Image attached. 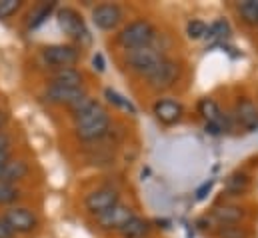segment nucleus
Here are the masks:
<instances>
[{
  "mask_svg": "<svg viewBox=\"0 0 258 238\" xmlns=\"http://www.w3.org/2000/svg\"><path fill=\"white\" fill-rule=\"evenodd\" d=\"M72 132L74 138L82 144L102 142L112 132V118L100 100H92L84 110L72 116Z\"/></svg>",
  "mask_w": 258,
  "mask_h": 238,
  "instance_id": "nucleus-1",
  "label": "nucleus"
},
{
  "mask_svg": "<svg viewBox=\"0 0 258 238\" xmlns=\"http://www.w3.org/2000/svg\"><path fill=\"white\" fill-rule=\"evenodd\" d=\"M158 28L152 20L148 18H134L130 20L128 24H124L114 42L116 46H120L122 50H132V48H142V46H152L158 42Z\"/></svg>",
  "mask_w": 258,
  "mask_h": 238,
  "instance_id": "nucleus-2",
  "label": "nucleus"
},
{
  "mask_svg": "<svg viewBox=\"0 0 258 238\" xmlns=\"http://www.w3.org/2000/svg\"><path fill=\"white\" fill-rule=\"evenodd\" d=\"M56 20L60 30L64 32L70 40V44H76L80 48H84L86 44L92 42L90 30L86 26V20L82 18V14L72 8V6H58L56 8Z\"/></svg>",
  "mask_w": 258,
  "mask_h": 238,
  "instance_id": "nucleus-3",
  "label": "nucleus"
},
{
  "mask_svg": "<svg viewBox=\"0 0 258 238\" xmlns=\"http://www.w3.org/2000/svg\"><path fill=\"white\" fill-rule=\"evenodd\" d=\"M0 216L4 218V222L10 226V230L16 236H30L40 230V216L30 206L14 204V206L4 208Z\"/></svg>",
  "mask_w": 258,
  "mask_h": 238,
  "instance_id": "nucleus-4",
  "label": "nucleus"
},
{
  "mask_svg": "<svg viewBox=\"0 0 258 238\" xmlns=\"http://www.w3.org/2000/svg\"><path fill=\"white\" fill-rule=\"evenodd\" d=\"M164 50L158 48L156 44L152 46H142V48H132V50H124V56H122V64L126 66V70L140 76V78H146L160 60L164 58Z\"/></svg>",
  "mask_w": 258,
  "mask_h": 238,
  "instance_id": "nucleus-5",
  "label": "nucleus"
},
{
  "mask_svg": "<svg viewBox=\"0 0 258 238\" xmlns=\"http://www.w3.org/2000/svg\"><path fill=\"white\" fill-rule=\"evenodd\" d=\"M180 76H182L180 60L164 56L156 64V68L144 78V82L152 92H166V90H170V88H174L178 84Z\"/></svg>",
  "mask_w": 258,
  "mask_h": 238,
  "instance_id": "nucleus-6",
  "label": "nucleus"
},
{
  "mask_svg": "<svg viewBox=\"0 0 258 238\" xmlns=\"http://www.w3.org/2000/svg\"><path fill=\"white\" fill-rule=\"evenodd\" d=\"M82 58V48L70 42H58V44H46L40 48V62L50 70L76 66Z\"/></svg>",
  "mask_w": 258,
  "mask_h": 238,
  "instance_id": "nucleus-7",
  "label": "nucleus"
},
{
  "mask_svg": "<svg viewBox=\"0 0 258 238\" xmlns=\"http://www.w3.org/2000/svg\"><path fill=\"white\" fill-rule=\"evenodd\" d=\"M118 202H122V194L116 186L112 184H100L96 188H92L90 192H86L82 204H84V210L96 218L104 212H108L110 208H114Z\"/></svg>",
  "mask_w": 258,
  "mask_h": 238,
  "instance_id": "nucleus-8",
  "label": "nucleus"
},
{
  "mask_svg": "<svg viewBox=\"0 0 258 238\" xmlns=\"http://www.w3.org/2000/svg\"><path fill=\"white\" fill-rule=\"evenodd\" d=\"M124 18H126V10L118 2H100L90 10V20L100 32L116 30L124 22Z\"/></svg>",
  "mask_w": 258,
  "mask_h": 238,
  "instance_id": "nucleus-9",
  "label": "nucleus"
},
{
  "mask_svg": "<svg viewBox=\"0 0 258 238\" xmlns=\"http://www.w3.org/2000/svg\"><path fill=\"white\" fill-rule=\"evenodd\" d=\"M88 90L86 86H58V84H46L40 92L42 102L48 106H58V108H68L82 96H86Z\"/></svg>",
  "mask_w": 258,
  "mask_h": 238,
  "instance_id": "nucleus-10",
  "label": "nucleus"
},
{
  "mask_svg": "<svg viewBox=\"0 0 258 238\" xmlns=\"http://www.w3.org/2000/svg\"><path fill=\"white\" fill-rule=\"evenodd\" d=\"M152 114L158 124L174 126L184 118V104L174 96H160L152 104Z\"/></svg>",
  "mask_w": 258,
  "mask_h": 238,
  "instance_id": "nucleus-11",
  "label": "nucleus"
},
{
  "mask_svg": "<svg viewBox=\"0 0 258 238\" xmlns=\"http://www.w3.org/2000/svg\"><path fill=\"white\" fill-rule=\"evenodd\" d=\"M134 216H136V212H134V208H132L130 204L118 202V204H116L114 208H110L108 212L96 216V218H94V224H96V228L102 230V232H118V230L128 222L130 218H134Z\"/></svg>",
  "mask_w": 258,
  "mask_h": 238,
  "instance_id": "nucleus-12",
  "label": "nucleus"
},
{
  "mask_svg": "<svg viewBox=\"0 0 258 238\" xmlns=\"http://www.w3.org/2000/svg\"><path fill=\"white\" fill-rule=\"evenodd\" d=\"M232 120L236 128H242L244 132H256L258 130V106L250 96H238L234 100Z\"/></svg>",
  "mask_w": 258,
  "mask_h": 238,
  "instance_id": "nucleus-13",
  "label": "nucleus"
},
{
  "mask_svg": "<svg viewBox=\"0 0 258 238\" xmlns=\"http://www.w3.org/2000/svg\"><path fill=\"white\" fill-rule=\"evenodd\" d=\"M30 172H32V166H30V162L26 158L12 156L8 162H4L0 166V182L20 186V182H24L28 178Z\"/></svg>",
  "mask_w": 258,
  "mask_h": 238,
  "instance_id": "nucleus-14",
  "label": "nucleus"
},
{
  "mask_svg": "<svg viewBox=\"0 0 258 238\" xmlns=\"http://www.w3.org/2000/svg\"><path fill=\"white\" fill-rule=\"evenodd\" d=\"M210 216L218 226H234L246 218V210L238 204H226L224 202V204H216L210 210Z\"/></svg>",
  "mask_w": 258,
  "mask_h": 238,
  "instance_id": "nucleus-15",
  "label": "nucleus"
},
{
  "mask_svg": "<svg viewBox=\"0 0 258 238\" xmlns=\"http://www.w3.org/2000/svg\"><path fill=\"white\" fill-rule=\"evenodd\" d=\"M46 84H58V86H86L84 84V72L78 66H68L50 70L46 74Z\"/></svg>",
  "mask_w": 258,
  "mask_h": 238,
  "instance_id": "nucleus-16",
  "label": "nucleus"
},
{
  "mask_svg": "<svg viewBox=\"0 0 258 238\" xmlns=\"http://www.w3.org/2000/svg\"><path fill=\"white\" fill-rule=\"evenodd\" d=\"M152 230H154L152 220L136 214L134 218H130L128 222L118 230V234H120V238H148Z\"/></svg>",
  "mask_w": 258,
  "mask_h": 238,
  "instance_id": "nucleus-17",
  "label": "nucleus"
},
{
  "mask_svg": "<svg viewBox=\"0 0 258 238\" xmlns=\"http://www.w3.org/2000/svg\"><path fill=\"white\" fill-rule=\"evenodd\" d=\"M252 178L246 172H232L228 178L224 180V194L226 196H242L250 190Z\"/></svg>",
  "mask_w": 258,
  "mask_h": 238,
  "instance_id": "nucleus-18",
  "label": "nucleus"
},
{
  "mask_svg": "<svg viewBox=\"0 0 258 238\" xmlns=\"http://www.w3.org/2000/svg\"><path fill=\"white\" fill-rule=\"evenodd\" d=\"M56 8H58L56 2H42V4L34 6L32 12L28 14L26 28H28V30H36V28H40V26L48 20V16H50L52 12H56Z\"/></svg>",
  "mask_w": 258,
  "mask_h": 238,
  "instance_id": "nucleus-19",
  "label": "nucleus"
},
{
  "mask_svg": "<svg viewBox=\"0 0 258 238\" xmlns=\"http://www.w3.org/2000/svg\"><path fill=\"white\" fill-rule=\"evenodd\" d=\"M236 14L240 18V22L248 28H256L258 26V0H246V2H238L236 4Z\"/></svg>",
  "mask_w": 258,
  "mask_h": 238,
  "instance_id": "nucleus-20",
  "label": "nucleus"
},
{
  "mask_svg": "<svg viewBox=\"0 0 258 238\" xmlns=\"http://www.w3.org/2000/svg\"><path fill=\"white\" fill-rule=\"evenodd\" d=\"M230 34H232V28H230L228 20H226V18H216L212 24H208L204 38H206V40H214L216 44H224V40H226Z\"/></svg>",
  "mask_w": 258,
  "mask_h": 238,
  "instance_id": "nucleus-21",
  "label": "nucleus"
},
{
  "mask_svg": "<svg viewBox=\"0 0 258 238\" xmlns=\"http://www.w3.org/2000/svg\"><path fill=\"white\" fill-rule=\"evenodd\" d=\"M102 96H104V100H106L110 106H114V108H118V110H124V112H128V114H132V116L136 114V106L130 102L126 96H122L118 90L106 86L104 92H102Z\"/></svg>",
  "mask_w": 258,
  "mask_h": 238,
  "instance_id": "nucleus-22",
  "label": "nucleus"
},
{
  "mask_svg": "<svg viewBox=\"0 0 258 238\" xmlns=\"http://www.w3.org/2000/svg\"><path fill=\"white\" fill-rule=\"evenodd\" d=\"M22 196H24V192L20 186L0 182V208H8V206L18 204L22 200Z\"/></svg>",
  "mask_w": 258,
  "mask_h": 238,
  "instance_id": "nucleus-23",
  "label": "nucleus"
},
{
  "mask_svg": "<svg viewBox=\"0 0 258 238\" xmlns=\"http://www.w3.org/2000/svg\"><path fill=\"white\" fill-rule=\"evenodd\" d=\"M206 28H208V24H206L204 20L192 18V20L186 22V36H188L190 40H200V38L206 36Z\"/></svg>",
  "mask_w": 258,
  "mask_h": 238,
  "instance_id": "nucleus-24",
  "label": "nucleus"
},
{
  "mask_svg": "<svg viewBox=\"0 0 258 238\" xmlns=\"http://www.w3.org/2000/svg\"><path fill=\"white\" fill-rule=\"evenodd\" d=\"M24 2L20 0H0V20H10L22 10Z\"/></svg>",
  "mask_w": 258,
  "mask_h": 238,
  "instance_id": "nucleus-25",
  "label": "nucleus"
},
{
  "mask_svg": "<svg viewBox=\"0 0 258 238\" xmlns=\"http://www.w3.org/2000/svg\"><path fill=\"white\" fill-rule=\"evenodd\" d=\"M216 238H248V230L240 224H234V226H218L216 232H214Z\"/></svg>",
  "mask_w": 258,
  "mask_h": 238,
  "instance_id": "nucleus-26",
  "label": "nucleus"
},
{
  "mask_svg": "<svg viewBox=\"0 0 258 238\" xmlns=\"http://www.w3.org/2000/svg\"><path fill=\"white\" fill-rule=\"evenodd\" d=\"M194 224H196V228H198L200 232H210V234H214L216 228H218V224L212 220V216H202V218H198Z\"/></svg>",
  "mask_w": 258,
  "mask_h": 238,
  "instance_id": "nucleus-27",
  "label": "nucleus"
},
{
  "mask_svg": "<svg viewBox=\"0 0 258 238\" xmlns=\"http://www.w3.org/2000/svg\"><path fill=\"white\" fill-rule=\"evenodd\" d=\"M8 150H14V134L4 128L0 130V152H8Z\"/></svg>",
  "mask_w": 258,
  "mask_h": 238,
  "instance_id": "nucleus-28",
  "label": "nucleus"
},
{
  "mask_svg": "<svg viewBox=\"0 0 258 238\" xmlns=\"http://www.w3.org/2000/svg\"><path fill=\"white\" fill-rule=\"evenodd\" d=\"M212 186H214V180H206V182H202L198 188H196V192H194V198L196 200H204L208 194H210V190H212Z\"/></svg>",
  "mask_w": 258,
  "mask_h": 238,
  "instance_id": "nucleus-29",
  "label": "nucleus"
},
{
  "mask_svg": "<svg viewBox=\"0 0 258 238\" xmlns=\"http://www.w3.org/2000/svg\"><path fill=\"white\" fill-rule=\"evenodd\" d=\"M92 68L96 72H104L106 70V60H104L102 52H94V56H92Z\"/></svg>",
  "mask_w": 258,
  "mask_h": 238,
  "instance_id": "nucleus-30",
  "label": "nucleus"
},
{
  "mask_svg": "<svg viewBox=\"0 0 258 238\" xmlns=\"http://www.w3.org/2000/svg\"><path fill=\"white\" fill-rule=\"evenodd\" d=\"M204 132L210 136H220V134H224V128L216 122H204Z\"/></svg>",
  "mask_w": 258,
  "mask_h": 238,
  "instance_id": "nucleus-31",
  "label": "nucleus"
},
{
  "mask_svg": "<svg viewBox=\"0 0 258 238\" xmlns=\"http://www.w3.org/2000/svg\"><path fill=\"white\" fill-rule=\"evenodd\" d=\"M8 124H10V110L6 106H0V130L8 128Z\"/></svg>",
  "mask_w": 258,
  "mask_h": 238,
  "instance_id": "nucleus-32",
  "label": "nucleus"
},
{
  "mask_svg": "<svg viewBox=\"0 0 258 238\" xmlns=\"http://www.w3.org/2000/svg\"><path fill=\"white\" fill-rule=\"evenodd\" d=\"M0 238H16V234L10 230V226L4 222L2 216H0Z\"/></svg>",
  "mask_w": 258,
  "mask_h": 238,
  "instance_id": "nucleus-33",
  "label": "nucleus"
},
{
  "mask_svg": "<svg viewBox=\"0 0 258 238\" xmlns=\"http://www.w3.org/2000/svg\"><path fill=\"white\" fill-rule=\"evenodd\" d=\"M12 156H14V150H8V152H0V166H2L4 162H8Z\"/></svg>",
  "mask_w": 258,
  "mask_h": 238,
  "instance_id": "nucleus-34",
  "label": "nucleus"
},
{
  "mask_svg": "<svg viewBox=\"0 0 258 238\" xmlns=\"http://www.w3.org/2000/svg\"><path fill=\"white\" fill-rule=\"evenodd\" d=\"M256 28H258V26H256Z\"/></svg>",
  "mask_w": 258,
  "mask_h": 238,
  "instance_id": "nucleus-35",
  "label": "nucleus"
}]
</instances>
